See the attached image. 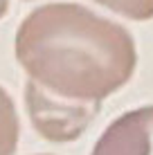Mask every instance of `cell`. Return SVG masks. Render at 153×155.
Returning <instances> with one entry per match:
<instances>
[{"label": "cell", "instance_id": "obj_5", "mask_svg": "<svg viewBox=\"0 0 153 155\" xmlns=\"http://www.w3.org/2000/svg\"><path fill=\"white\" fill-rule=\"evenodd\" d=\"M95 2L124 16L128 20H151L153 18V0H95Z\"/></svg>", "mask_w": 153, "mask_h": 155}, {"label": "cell", "instance_id": "obj_7", "mask_svg": "<svg viewBox=\"0 0 153 155\" xmlns=\"http://www.w3.org/2000/svg\"><path fill=\"white\" fill-rule=\"evenodd\" d=\"M38 155H54V153H38Z\"/></svg>", "mask_w": 153, "mask_h": 155}, {"label": "cell", "instance_id": "obj_2", "mask_svg": "<svg viewBox=\"0 0 153 155\" xmlns=\"http://www.w3.org/2000/svg\"><path fill=\"white\" fill-rule=\"evenodd\" d=\"M101 104H86V101L63 99L59 94L47 92L36 81L25 85V108L43 140L54 144L75 142L86 133V128L95 121Z\"/></svg>", "mask_w": 153, "mask_h": 155}, {"label": "cell", "instance_id": "obj_3", "mask_svg": "<svg viewBox=\"0 0 153 155\" xmlns=\"http://www.w3.org/2000/svg\"><path fill=\"white\" fill-rule=\"evenodd\" d=\"M90 155H153V106L133 108L110 121Z\"/></svg>", "mask_w": 153, "mask_h": 155}, {"label": "cell", "instance_id": "obj_6", "mask_svg": "<svg viewBox=\"0 0 153 155\" xmlns=\"http://www.w3.org/2000/svg\"><path fill=\"white\" fill-rule=\"evenodd\" d=\"M9 12V0H0V18H5Z\"/></svg>", "mask_w": 153, "mask_h": 155}, {"label": "cell", "instance_id": "obj_4", "mask_svg": "<svg viewBox=\"0 0 153 155\" xmlns=\"http://www.w3.org/2000/svg\"><path fill=\"white\" fill-rule=\"evenodd\" d=\"M20 137V119L9 92L0 85V155H14Z\"/></svg>", "mask_w": 153, "mask_h": 155}, {"label": "cell", "instance_id": "obj_1", "mask_svg": "<svg viewBox=\"0 0 153 155\" xmlns=\"http://www.w3.org/2000/svg\"><path fill=\"white\" fill-rule=\"evenodd\" d=\"M16 58L47 92L101 104L131 81L138 50L128 29L75 2L41 5L16 31Z\"/></svg>", "mask_w": 153, "mask_h": 155}]
</instances>
